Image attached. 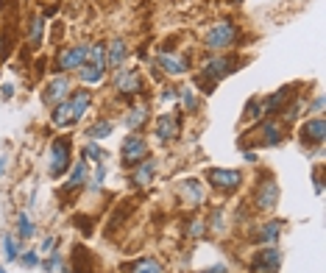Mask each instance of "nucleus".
<instances>
[{"mask_svg":"<svg viewBox=\"0 0 326 273\" xmlns=\"http://www.w3.org/2000/svg\"><path fill=\"white\" fill-rule=\"evenodd\" d=\"M324 134H326L324 117H315L310 123H304V128H301V139L307 145H321L324 142Z\"/></svg>","mask_w":326,"mask_h":273,"instance_id":"10","label":"nucleus"},{"mask_svg":"<svg viewBox=\"0 0 326 273\" xmlns=\"http://www.w3.org/2000/svg\"><path fill=\"white\" fill-rule=\"evenodd\" d=\"M181 195H187V204H201L203 201V190L201 184L195 182V179H187V182H181Z\"/></svg>","mask_w":326,"mask_h":273,"instance_id":"15","label":"nucleus"},{"mask_svg":"<svg viewBox=\"0 0 326 273\" xmlns=\"http://www.w3.org/2000/svg\"><path fill=\"white\" fill-rule=\"evenodd\" d=\"M84 156H92L95 162H103V159H106V153H103L98 145H95V139H90V142H87V148H84Z\"/></svg>","mask_w":326,"mask_h":273,"instance_id":"32","label":"nucleus"},{"mask_svg":"<svg viewBox=\"0 0 326 273\" xmlns=\"http://www.w3.org/2000/svg\"><path fill=\"white\" fill-rule=\"evenodd\" d=\"M148 156V142L142 136H125L123 142V165L125 167H134L140 159Z\"/></svg>","mask_w":326,"mask_h":273,"instance_id":"6","label":"nucleus"},{"mask_svg":"<svg viewBox=\"0 0 326 273\" xmlns=\"http://www.w3.org/2000/svg\"><path fill=\"white\" fill-rule=\"evenodd\" d=\"M229 3H240V0H229Z\"/></svg>","mask_w":326,"mask_h":273,"instance_id":"41","label":"nucleus"},{"mask_svg":"<svg viewBox=\"0 0 326 273\" xmlns=\"http://www.w3.org/2000/svg\"><path fill=\"white\" fill-rule=\"evenodd\" d=\"M128 271H131V273H162V262H156V259H140V262H134Z\"/></svg>","mask_w":326,"mask_h":273,"instance_id":"24","label":"nucleus"},{"mask_svg":"<svg viewBox=\"0 0 326 273\" xmlns=\"http://www.w3.org/2000/svg\"><path fill=\"white\" fill-rule=\"evenodd\" d=\"M234 36H237V28L232 23H217L206 34V47L209 50H223V47H229L234 42Z\"/></svg>","mask_w":326,"mask_h":273,"instance_id":"2","label":"nucleus"},{"mask_svg":"<svg viewBox=\"0 0 326 273\" xmlns=\"http://www.w3.org/2000/svg\"><path fill=\"white\" fill-rule=\"evenodd\" d=\"M262 136H265V145H279L281 136H284V131H281V125H279V123L268 120V123L262 125Z\"/></svg>","mask_w":326,"mask_h":273,"instance_id":"19","label":"nucleus"},{"mask_svg":"<svg viewBox=\"0 0 326 273\" xmlns=\"http://www.w3.org/2000/svg\"><path fill=\"white\" fill-rule=\"evenodd\" d=\"M154 173H156V159H154V156L148 159V156H145V162H142V167H140V170L134 173V182L140 184V187H142V184H148L151 179H154Z\"/></svg>","mask_w":326,"mask_h":273,"instance_id":"20","label":"nucleus"},{"mask_svg":"<svg viewBox=\"0 0 326 273\" xmlns=\"http://www.w3.org/2000/svg\"><path fill=\"white\" fill-rule=\"evenodd\" d=\"M81 81L84 84H98V81L103 78V70L101 67H95V64H81Z\"/></svg>","mask_w":326,"mask_h":273,"instance_id":"25","label":"nucleus"},{"mask_svg":"<svg viewBox=\"0 0 326 273\" xmlns=\"http://www.w3.org/2000/svg\"><path fill=\"white\" fill-rule=\"evenodd\" d=\"M3 245H6V251H3V254H6V262H14L20 257V243L14 240V234H6V237H3Z\"/></svg>","mask_w":326,"mask_h":273,"instance_id":"28","label":"nucleus"},{"mask_svg":"<svg viewBox=\"0 0 326 273\" xmlns=\"http://www.w3.org/2000/svg\"><path fill=\"white\" fill-rule=\"evenodd\" d=\"M53 245H56V237H45V243H42V254H50V251H53Z\"/></svg>","mask_w":326,"mask_h":273,"instance_id":"37","label":"nucleus"},{"mask_svg":"<svg viewBox=\"0 0 326 273\" xmlns=\"http://www.w3.org/2000/svg\"><path fill=\"white\" fill-rule=\"evenodd\" d=\"M42 28H45L42 17H34V20H31V45H36V42L42 39Z\"/></svg>","mask_w":326,"mask_h":273,"instance_id":"31","label":"nucleus"},{"mask_svg":"<svg viewBox=\"0 0 326 273\" xmlns=\"http://www.w3.org/2000/svg\"><path fill=\"white\" fill-rule=\"evenodd\" d=\"M123 59H125V42H123V39H114L112 47H109V59H106V64H109V67H120V64H123Z\"/></svg>","mask_w":326,"mask_h":273,"instance_id":"22","label":"nucleus"},{"mask_svg":"<svg viewBox=\"0 0 326 273\" xmlns=\"http://www.w3.org/2000/svg\"><path fill=\"white\" fill-rule=\"evenodd\" d=\"M59 268H62V254L53 248V251H50V259H47V273H56Z\"/></svg>","mask_w":326,"mask_h":273,"instance_id":"34","label":"nucleus"},{"mask_svg":"<svg viewBox=\"0 0 326 273\" xmlns=\"http://www.w3.org/2000/svg\"><path fill=\"white\" fill-rule=\"evenodd\" d=\"M279 231H281V220H270V223H265V226L254 234V240H257V243H273V240L279 237Z\"/></svg>","mask_w":326,"mask_h":273,"instance_id":"17","label":"nucleus"},{"mask_svg":"<svg viewBox=\"0 0 326 273\" xmlns=\"http://www.w3.org/2000/svg\"><path fill=\"white\" fill-rule=\"evenodd\" d=\"M312 109H315V112H321V109H324V98H321V95H318V98H315Z\"/></svg>","mask_w":326,"mask_h":273,"instance_id":"39","label":"nucleus"},{"mask_svg":"<svg viewBox=\"0 0 326 273\" xmlns=\"http://www.w3.org/2000/svg\"><path fill=\"white\" fill-rule=\"evenodd\" d=\"M103 179H106V165H103V162H98V170H95V182H92V187H101Z\"/></svg>","mask_w":326,"mask_h":273,"instance_id":"36","label":"nucleus"},{"mask_svg":"<svg viewBox=\"0 0 326 273\" xmlns=\"http://www.w3.org/2000/svg\"><path fill=\"white\" fill-rule=\"evenodd\" d=\"M279 251L276 248H265L262 254L257 257V262L251 265V273H276L279 271Z\"/></svg>","mask_w":326,"mask_h":273,"instance_id":"8","label":"nucleus"},{"mask_svg":"<svg viewBox=\"0 0 326 273\" xmlns=\"http://www.w3.org/2000/svg\"><path fill=\"white\" fill-rule=\"evenodd\" d=\"M84 182H87V162L81 159V162H76V167H73V176H70V182L64 184V193L84 187Z\"/></svg>","mask_w":326,"mask_h":273,"instance_id":"16","label":"nucleus"},{"mask_svg":"<svg viewBox=\"0 0 326 273\" xmlns=\"http://www.w3.org/2000/svg\"><path fill=\"white\" fill-rule=\"evenodd\" d=\"M70 165V139H56L50 145V176L59 179Z\"/></svg>","mask_w":326,"mask_h":273,"instance_id":"3","label":"nucleus"},{"mask_svg":"<svg viewBox=\"0 0 326 273\" xmlns=\"http://www.w3.org/2000/svg\"><path fill=\"white\" fill-rule=\"evenodd\" d=\"M176 131H179L176 117H173V114H159V120H156V136L159 139H173Z\"/></svg>","mask_w":326,"mask_h":273,"instance_id":"12","label":"nucleus"},{"mask_svg":"<svg viewBox=\"0 0 326 273\" xmlns=\"http://www.w3.org/2000/svg\"><path fill=\"white\" fill-rule=\"evenodd\" d=\"M234 67H237V59L234 56H217V59H212V61H206V64H203L201 76L195 78V84L203 87V90H212L215 81H220V78H226L229 73H234Z\"/></svg>","mask_w":326,"mask_h":273,"instance_id":"1","label":"nucleus"},{"mask_svg":"<svg viewBox=\"0 0 326 273\" xmlns=\"http://www.w3.org/2000/svg\"><path fill=\"white\" fill-rule=\"evenodd\" d=\"M17 226H20L17 231H20V237H23V240L34 237V231H36V228H34V220L25 215V212H20V215H17Z\"/></svg>","mask_w":326,"mask_h":273,"instance_id":"27","label":"nucleus"},{"mask_svg":"<svg viewBox=\"0 0 326 273\" xmlns=\"http://www.w3.org/2000/svg\"><path fill=\"white\" fill-rule=\"evenodd\" d=\"M87 59H92V64H95V67L106 70V45H92Z\"/></svg>","mask_w":326,"mask_h":273,"instance_id":"29","label":"nucleus"},{"mask_svg":"<svg viewBox=\"0 0 326 273\" xmlns=\"http://www.w3.org/2000/svg\"><path fill=\"white\" fill-rule=\"evenodd\" d=\"M70 112H73V120H81V114H84V109L90 106V92H76L73 98H70Z\"/></svg>","mask_w":326,"mask_h":273,"instance_id":"18","label":"nucleus"},{"mask_svg":"<svg viewBox=\"0 0 326 273\" xmlns=\"http://www.w3.org/2000/svg\"><path fill=\"white\" fill-rule=\"evenodd\" d=\"M17 259L23 262L25 268H34L36 262H39V254H36V251H25L23 257H17Z\"/></svg>","mask_w":326,"mask_h":273,"instance_id":"35","label":"nucleus"},{"mask_svg":"<svg viewBox=\"0 0 326 273\" xmlns=\"http://www.w3.org/2000/svg\"><path fill=\"white\" fill-rule=\"evenodd\" d=\"M70 90V81L64 78V76H59V78L50 81V87L45 90V95H42V101L47 103V106H56V103L64 101V95H67Z\"/></svg>","mask_w":326,"mask_h":273,"instance_id":"9","label":"nucleus"},{"mask_svg":"<svg viewBox=\"0 0 326 273\" xmlns=\"http://www.w3.org/2000/svg\"><path fill=\"white\" fill-rule=\"evenodd\" d=\"M259 114H262V101L259 98H251L246 106V120H257Z\"/></svg>","mask_w":326,"mask_h":273,"instance_id":"30","label":"nucleus"},{"mask_svg":"<svg viewBox=\"0 0 326 273\" xmlns=\"http://www.w3.org/2000/svg\"><path fill=\"white\" fill-rule=\"evenodd\" d=\"M276 204H279V184L273 179H268V182L259 184V190H257V206L259 209H273Z\"/></svg>","mask_w":326,"mask_h":273,"instance_id":"7","label":"nucleus"},{"mask_svg":"<svg viewBox=\"0 0 326 273\" xmlns=\"http://www.w3.org/2000/svg\"><path fill=\"white\" fill-rule=\"evenodd\" d=\"M159 64L165 67V73H170V76H181V73H187L190 70V64L184 61V59H179V56H159Z\"/></svg>","mask_w":326,"mask_h":273,"instance_id":"14","label":"nucleus"},{"mask_svg":"<svg viewBox=\"0 0 326 273\" xmlns=\"http://www.w3.org/2000/svg\"><path fill=\"white\" fill-rule=\"evenodd\" d=\"M179 95L184 98V109H187V112H192V109H195V92L187 87V90H179Z\"/></svg>","mask_w":326,"mask_h":273,"instance_id":"33","label":"nucleus"},{"mask_svg":"<svg viewBox=\"0 0 326 273\" xmlns=\"http://www.w3.org/2000/svg\"><path fill=\"white\" fill-rule=\"evenodd\" d=\"M112 128H114V125L109 123V120H101V123H95V125L87 128V136H90V139H103V136L112 134Z\"/></svg>","mask_w":326,"mask_h":273,"instance_id":"26","label":"nucleus"},{"mask_svg":"<svg viewBox=\"0 0 326 273\" xmlns=\"http://www.w3.org/2000/svg\"><path fill=\"white\" fill-rule=\"evenodd\" d=\"M87 56H90V47L87 45H76L70 50H62L56 56V67L64 73V70H76L81 64H87Z\"/></svg>","mask_w":326,"mask_h":273,"instance_id":"5","label":"nucleus"},{"mask_svg":"<svg viewBox=\"0 0 326 273\" xmlns=\"http://www.w3.org/2000/svg\"><path fill=\"white\" fill-rule=\"evenodd\" d=\"M192 234H195V237H201L203 234V223H198V220H195V223H192V228H190Z\"/></svg>","mask_w":326,"mask_h":273,"instance_id":"38","label":"nucleus"},{"mask_svg":"<svg viewBox=\"0 0 326 273\" xmlns=\"http://www.w3.org/2000/svg\"><path fill=\"white\" fill-rule=\"evenodd\" d=\"M290 95H293V87H284V90H279L276 95H270L268 101L262 103V112H265V114H276L281 103L290 101Z\"/></svg>","mask_w":326,"mask_h":273,"instance_id":"13","label":"nucleus"},{"mask_svg":"<svg viewBox=\"0 0 326 273\" xmlns=\"http://www.w3.org/2000/svg\"><path fill=\"white\" fill-rule=\"evenodd\" d=\"M145 120H148V109H145V106H134V109H128V114H125V125H128L131 131H137Z\"/></svg>","mask_w":326,"mask_h":273,"instance_id":"23","label":"nucleus"},{"mask_svg":"<svg viewBox=\"0 0 326 273\" xmlns=\"http://www.w3.org/2000/svg\"><path fill=\"white\" fill-rule=\"evenodd\" d=\"M117 90L120 92H142V81H140V73L131 67H123L117 73Z\"/></svg>","mask_w":326,"mask_h":273,"instance_id":"11","label":"nucleus"},{"mask_svg":"<svg viewBox=\"0 0 326 273\" xmlns=\"http://www.w3.org/2000/svg\"><path fill=\"white\" fill-rule=\"evenodd\" d=\"M53 123L62 125V128H64V125H70V123H76L67 101H62V103H56V106H53Z\"/></svg>","mask_w":326,"mask_h":273,"instance_id":"21","label":"nucleus"},{"mask_svg":"<svg viewBox=\"0 0 326 273\" xmlns=\"http://www.w3.org/2000/svg\"><path fill=\"white\" fill-rule=\"evenodd\" d=\"M3 170H6V156H0V176H3Z\"/></svg>","mask_w":326,"mask_h":273,"instance_id":"40","label":"nucleus"},{"mask_svg":"<svg viewBox=\"0 0 326 273\" xmlns=\"http://www.w3.org/2000/svg\"><path fill=\"white\" fill-rule=\"evenodd\" d=\"M240 182H243V176L237 170H223V167H212V170H209V184H212L215 190H220V193L237 190Z\"/></svg>","mask_w":326,"mask_h":273,"instance_id":"4","label":"nucleus"}]
</instances>
